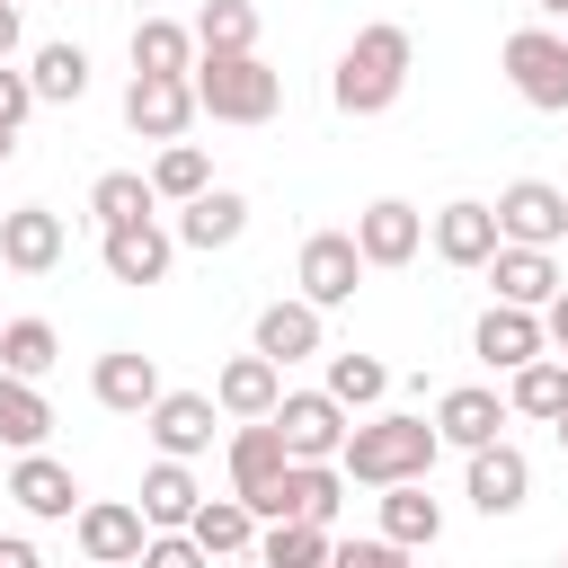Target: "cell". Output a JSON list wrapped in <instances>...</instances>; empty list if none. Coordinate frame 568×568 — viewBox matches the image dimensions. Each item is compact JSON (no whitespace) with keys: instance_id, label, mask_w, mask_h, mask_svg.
Wrapping results in <instances>:
<instances>
[{"instance_id":"28","label":"cell","mask_w":568,"mask_h":568,"mask_svg":"<svg viewBox=\"0 0 568 568\" xmlns=\"http://www.w3.org/2000/svg\"><path fill=\"white\" fill-rule=\"evenodd\" d=\"M506 408L515 417H568V355H532V364H515L506 373Z\"/></svg>"},{"instance_id":"44","label":"cell","mask_w":568,"mask_h":568,"mask_svg":"<svg viewBox=\"0 0 568 568\" xmlns=\"http://www.w3.org/2000/svg\"><path fill=\"white\" fill-rule=\"evenodd\" d=\"M18 53V0H0V62Z\"/></svg>"},{"instance_id":"12","label":"cell","mask_w":568,"mask_h":568,"mask_svg":"<svg viewBox=\"0 0 568 568\" xmlns=\"http://www.w3.org/2000/svg\"><path fill=\"white\" fill-rule=\"evenodd\" d=\"M275 435H284L293 462H337V444H346V408H337L328 390H284V399H275Z\"/></svg>"},{"instance_id":"41","label":"cell","mask_w":568,"mask_h":568,"mask_svg":"<svg viewBox=\"0 0 568 568\" xmlns=\"http://www.w3.org/2000/svg\"><path fill=\"white\" fill-rule=\"evenodd\" d=\"M27 115H36V89H27V71H9V62H0V124L18 133Z\"/></svg>"},{"instance_id":"7","label":"cell","mask_w":568,"mask_h":568,"mask_svg":"<svg viewBox=\"0 0 568 568\" xmlns=\"http://www.w3.org/2000/svg\"><path fill=\"white\" fill-rule=\"evenodd\" d=\"M98 266L115 275V284H169V266H178V231H160V213H142V222H115V231H98Z\"/></svg>"},{"instance_id":"19","label":"cell","mask_w":568,"mask_h":568,"mask_svg":"<svg viewBox=\"0 0 568 568\" xmlns=\"http://www.w3.org/2000/svg\"><path fill=\"white\" fill-rule=\"evenodd\" d=\"M89 390H98V408H115V417H142L169 382H160V364L142 355V346H106L98 364H89Z\"/></svg>"},{"instance_id":"15","label":"cell","mask_w":568,"mask_h":568,"mask_svg":"<svg viewBox=\"0 0 568 568\" xmlns=\"http://www.w3.org/2000/svg\"><path fill=\"white\" fill-rule=\"evenodd\" d=\"M62 257H71V231H62L53 204H18V213H0V266H9V275H53Z\"/></svg>"},{"instance_id":"47","label":"cell","mask_w":568,"mask_h":568,"mask_svg":"<svg viewBox=\"0 0 568 568\" xmlns=\"http://www.w3.org/2000/svg\"><path fill=\"white\" fill-rule=\"evenodd\" d=\"M550 435H559V453H568V417H550Z\"/></svg>"},{"instance_id":"25","label":"cell","mask_w":568,"mask_h":568,"mask_svg":"<svg viewBox=\"0 0 568 568\" xmlns=\"http://www.w3.org/2000/svg\"><path fill=\"white\" fill-rule=\"evenodd\" d=\"M373 515H382V541H399V550H435L444 541V506L426 497V479L373 488Z\"/></svg>"},{"instance_id":"4","label":"cell","mask_w":568,"mask_h":568,"mask_svg":"<svg viewBox=\"0 0 568 568\" xmlns=\"http://www.w3.org/2000/svg\"><path fill=\"white\" fill-rule=\"evenodd\" d=\"M497 71H506V89H515L524 106L568 115V36H550V27H515V36L497 44Z\"/></svg>"},{"instance_id":"20","label":"cell","mask_w":568,"mask_h":568,"mask_svg":"<svg viewBox=\"0 0 568 568\" xmlns=\"http://www.w3.org/2000/svg\"><path fill=\"white\" fill-rule=\"evenodd\" d=\"M275 399H284V364H266L257 346H248V355H231V364L213 373V408H222L231 426H248V417H275Z\"/></svg>"},{"instance_id":"31","label":"cell","mask_w":568,"mask_h":568,"mask_svg":"<svg viewBox=\"0 0 568 568\" xmlns=\"http://www.w3.org/2000/svg\"><path fill=\"white\" fill-rule=\"evenodd\" d=\"M27 89H36V106H80L89 98V53L80 44H36Z\"/></svg>"},{"instance_id":"9","label":"cell","mask_w":568,"mask_h":568,"mask_svg":"<svg viewBox=\"0 0 568 568\" xmlns=\"http://www.w3.org/2000/svg\"><path fill=\"white\" fill-rule=\"evenodd\" d=\"M213 426H222L213 390H160V399L142 408V435H151L169 462H195V453H213Z\"/></svg>"},{"instance_id":"30","label":"cell","mask_w":568,"mask_h":568,"mask_svg":"<svg viewBox=\"0 0 568 568\" xmlns=\"http://www.w3.org/2000/svg\"><path fill=\"white\" fill-rule=\"evenodd\" d=\"M44 435H53V399H44L36 382L0 373V453H36Z\"/></svg>"},{"instance_id":"43","label":"cell","mask_w":568,"mask_h":568,"mask_svg":"<svg viewBox=\"0 0 568 568\" xmlns=\"http://www.w3.org/2000/svg\"><path fill=\"white\" fill-rule=\"evenodd\" d=\"M0 568H44V559H36V541H27V532H0Z\"/></svg>"},{"instance_id":"35","label":"cell","mask_w":568,"mask_h":568,"mask_svg":"<svg viewBox=\"0 0 568 568\" xmlns=\"http://www.w3.org/2000/svg\"><path fill=\"white\" fill-rule=\"evenodd\" d=\"M186 27H195V53H257V9L248 0H204Z\"/></svg>"},{"instance_id":"16","label":"cell","mask_w":568,"mask_h":568,"mask_svg":"<svg viewBox=\"0 0 568 568\" xmlns=\"http://www.w3.org/2000/svg\"><path fill=\"white\" fill-rule=\"evenodd\" d=\"M417 248H426V213H417V204L373 195V204L355 213V257H364V266H408Z\"/></svg>"},{"instance_id":"5","label":"cell","mask_w":568,"mask_h":568,"mask_svg":"<svg viewBox=\"0 0 568 568\" xmlns=\"http://www.w3.org/2000/svg\"><path fill=\"white\" fill-rule=\"evenodd\" d=\"M497 240H515V248H559L568 240V186H550V178H515V186H497Z\"/></svg>"},{"instance_id":"32","label":"cell","mask_w":568,"mask_h":568,"mask_svg":"<svg viewBox=\"0 0 568 568\" xmlns=\"http://www.w3.org/2000/svg\"><path fill=\"white\" fill-rule=\"evenodd\" d=\"M320 390H328L346 417H355V408H382V399H390V364L346 346V355H328V382H320Z\"/></svg>"},{"instance_id":"48","label":"cell","mask_w":568,"mask_h":568,"mask_svg":"<svg viewBox=\"0 0 568 568\" xmlns=\"http://www.w3.org/2000/svg\"><path fill=\"white\" fill-rule=\"evenodd\" d=\"M559 568H568V550H559Z\"/></svg>"},{"instance_id":"39","label":"cell","mask_w":568,"mask_h":568,"mask_svg":"<svg viewBox=\"0 0 568 568\" xmlns=\"http://www.w3.org/2000/svg\"><path fill=\"white\" fill-rule=\"evenodd\" d=\"M417 550H399V541H382V532H364V541H328V568H408Z\"/></svg>"},{"instance_id":"34","label":"cell","mask_w":568,"mask_h":568,"mask_svg":"<svg viewBox=\"0 0 568 568\" xmlns=\"http://www.w3.org/2000/svg\"><path fill=\"white\" fill-rule=\"evenodd\" d=\"M142 178H151V195H160V204H186V195H204V186H213V160H204V142H160V160H151Z\"/></svg>"},{"instance_id":"40","label":"cell","mask_w":568,"mask_h":568,"mask_svg":"<svg viewBox=\"0 0 568 568\" xmlns=\"http://www.w3.org/2000/svg\"><path fill=\"white\" fill-rule=\"evenodd\" d=\"M133 568H213V559H204V541H195V532H151Z\"/></svg>"},{"instance_id":"29","label":"cell","mask_w":568,"mask_h":568,"mask_svg":"<svg viewBox=\"0 0 568 568\" xmlns=\"http://www.w3.org/2000/svg\"><path fill=\"white\" fill-rule=\"evenodd\" d=\"M186 532L204 541V559H240V550H257V515H248V497H204V506L186 515Z\"/></svg>"},{"instance_id":"42","label":"cell","mask_w":568,"mask_h":568,"mask_svg":"<svg viewBox=\"0 0 568 568\" xmlns=\"http://www.w3.org/2000/svg\"><path fill=\"white\" fill-rule=\"evenodd\" d=\"M541 337H550V355H568V284L541 302Z\"/></svg>"},{"instance_id":"24","label":"cell","mask_w":568,"mask_h":568,"mask_svg":"<svg viewBox=\"0 0 568 568\" xmlns=\"http://www.w3.org/2000/svg\"><path fill=\"white\" fill-rule=\"evenodd\" d=\"M479 275H488L497 302H515V311H541V302L559 293V257H550V248H515V240H497V257H488Z\"/></svg>"},{"instance_id":"10","label":"cell","mask_w":568,"mask_h":568,"mask_svg":"<svg viewBox=\"0 0 568 568\" xmlns=\"http://www.w3.org/2000/svg\"><path fill=\"white\" fill-rule=\"evenodd\" d=\"M71 532H80V559H98V568H133V559H142V541H151L142 506H124V497H80Z\"/></svg>"},{"instance_id":"45","label":"cell","mask_w":568,"mask_h":568,"mask_svg":"<svg viewBox=\"0 0 568 568\" xmlns=\"http://www.w3.org/2000/svg\"><path fill=\"white\" fill-rule=\"evenodd\" d=\"M524 9H532V18H568V0H524Z\"/></svg>"},{"instance_id":"18","label":"cell","mask_w":568,"mask_h":568,"mask_svg":"<svg viewBox=\"0 0 568 568\" xmlns=\"http://www.w3.org/2000/svg\"><path fill=\"white\" fill-rule=\"evenodd\" d=\"M470 355H479V364H497V373H515V364L550 355V337H541V311L488 302V311H479V328H470Z\"/></svg>"},{"instance_id":"11","label":"cell","mask_w":568,"mask_h":568,"mask_svg":"<svg viewBox=\"0 0 568 568\" xmlns=\"http://www.w3.org/2000/svg\"><path fill=\"white\" fill-rule=\"evenodd\" d=\"M426 248H435L444 266H462V275H479V266L497 257V213H488L479 195H453L444 213H426Z\"/></svg>"},{"instance_id":"49","label":"cell","mask_w":568,"mask_h":568,"mask_svg":"<svg viewBox=\"0 0 568 568\" xmlns=\"http://www.w3.org/2000/svg\"><path fill=\"white\" fill-rule=\"evenodd\" d=\"M89 568H98V559H89Z\"/></svg>"},{"instance_id":"33","label":"cell","mask_w":568,"mask_h":568,"mask_svg":"<svg viewBox=\"0 0 568 568\" xmlns=\"http://www.w3.org/2000/svg\"><path fill=\"white\" fill-rule=\"evenodd\" d=\"M133 71H195V27L186 18H142L133 27Z\"/></svg>"},{"instance_id":"14","label":"cell","mask_w":568,"mask_h":568,"mask_svg":"<svg viewBox=\"0 0 568 568\" xmlns=\"http://www.w3.org/2000/svg\"><path fill=\"white\" fill-rule=\"evenodd\" d=\"M337 506H346V470L337 462H293L257 524H337Z\"/></svg>"},{"instance_id":"21","label":"cell","mask_w":568,"mask_h":568,"mask_svg":"<svg viewBox=\"0 0 568 568\" xmlns=\"http://www.w3.org/2000/svg\"><path fill=\"white\" fill-rule=\"evenodd\" d=\"M515 408H506V390H488V382H453L444 399H435V435L444 444H462V453H479V444H497V426H506Z\"/></svg>"},{"instance_id":"37","label":"cell","mask_w":568,"mask_h":568,"mask_svg":"<svg viewBox=\"0 0 568 568\" xmlns=\"http://www.w3.org/2000/svg\"><path fill=\"white\" fill-rule=\"evenodd\" d=\"M151 204H160V195H151V178H142V169H106V178L89 186V222H98V231H115V222H142Z\"/></svg>"},{"instance_id":"2","label":"cell","mask_w":568,"mask_h":568,"mask_svg":"<svg viewBox=\"0 0 568 568\" xmlns=\"http://www.w3.org/2000/svg\"><path fill=\"white\" fill-rule=\"evenodd\" d=\"M408 71H417V44H408V27L373 18V27H355V44L337 53V71H328V98H337V115H390V106H399V89H408Z\"/></svg>"},{"instance_id":"23","label":"cell","mask_w":568,"mask_h":568,"mask_svg":"<svg viewBox=\"0 0 568 568\" xmlns=\"http://www.w3.org/2000/svg\"><path fill=\"white\" fill-rule=\"evenodd\" d=\"M178 248H231L240 231H248V195L240 186H204V195H186L178 204Z\"/></svg>"},{"instance_id":"17","label":"cell","mask_w":568,"mask_h":568,"mask_svg":"<svg viewBox=\"0 0 568 568\" xmlns=\"http://www.w3.org/2000/svg\"><path fill=\"white\" fill-rule=\"evenodd\" d=\"M462 497H470V506L497 524V515H515V506L532 497V462H524V453L497 435V444H479V453H470V479H462Z\"/></svg>"},{"instance_id":"36","label":"cell","mask_w":568,"mask_h":568,"mask_svg":"<svg viewBox=\"0 0 568 568\" xmlns=\"http://www.w3.org/2000/svg\"><path fill=\"white\" fill-rule=\"evenodd\" d=\"M53 355H62L53 320H0V373H18V382H44V373H53Z\"/></svg>"},{"instance_id":"8","label":"cell","mask_w":568,"mask_h":568,"mask_svg":"<svg viewBox=\"0 0 568 568\" xmlns=\"http://www.w3.org/2000/svg\"><path fill=\"white\" fill-rule=\"evenodd\" d=\"M124 124H133L142 142H186L195 89H186L178 71H133V80H124Z\"/></svg>"},{"instance_id":"3","label":"cell","mask_w":568,"mask_h":568,"mask_svg":"<svg viewBox=\"0 0 568 568\" xmlns=\"http://www.w3.org/2000/svg\"><path fill=\"white\" fill-rule=\"evenodd\" d=\"M186 89H195V115H213V124H266L284 106V80L257 53H195Z\"/></svg>"},{"instance_id":"13","label":"cell","mask_w":568,"mask_h":568,"mask_svg":"<svg viewBox=\"0 0 568 568\" xmlns=\"http://www.w3.org/2000/svg\"><path fill=\"white\" fill-rule=\"evenodd\" d=\"M284 470H293V453H284V435H275V417L231 426V497H248V515H266V497H275Z\"/></svg>"},{"instance_id":"1","label":"cell","mask_w":568,"mask_h":568,"mask_svg":"<svg viewBox=\"0 0 568 568\" xmlns=\"http://www.w3.org/2000/svg\"><path fill=\"white\" fill-rule=\"evenodd\" d=\"M435 453H444L435 417L382 408V417L346 426V444H337V470H346L355 488H399V479H426V470H435Z\"/></svg>"},{"instance_id":"46","label":"cell","mask_w":568,"mask_h":568,"mask_svg":"<svg viewBox=\"0 0 568 568\" xmlns=\"http://www.w3.org/2000/svg\"><path fill=\"white\" fill-rule=\"evenodd\" d=\"M9 160H18V133H9V124H0V169H9Z\"/></svg>"},{"instance_id":"27","label":"cell","mask_w":568,"mask_h":568,"mask_svg":"<svg viewBox=\"0 0 568 568\" xmlns=\"http://www.w3.org/2000/svg\"><path fill=\"white\" fill-rule=\"evenodd\" d=\"M195 506H204V488H195V470L160 453V462L142 470V524H151V532H186V515H195Z\"/></svg>"},{"instance_id":"6","label":"cell","mask_w":568,"mask_h":568,"mask_svg":"<svg viewBox=\"0 0 568 568\" xmlns=\"http://www.w3.org/2000/svg\"><path fill=\"white\" fill-rule=\"evenodd\" d=\"M364 275H373V266L355 257V231H311V240H302V257H293V284H302V302H311V311H346Z\"/></svg>"},{"instance_id":"22","label":"cell","mask_w":568,"mask_h":568,"mask_svg":"<svg viewBox=\"0 0 568 568\" xmlns=\"http://www.w3.org/2000/svg\"><path fill=\"white\" fill-rule=\"evenodd\" d=\"M9 497H18V506H27L36 524H71V515H80V479H71V470H62V462H53L44 444L9 462Z\"/></svg>"},{"instance_id":"38","label":"cell","mask_w":568,"mask_h":568,"mask_svg":"<svg viewBox=\"0 0 568 568\" xmlns=\"http://www.w3.org/2000/svg\"><path fill=\"white\" fill-rule=\"evenodd\" d=\"M257 568H328V524H266Z\"/></svg>"},{"instance_id":"26","label":"cell","mask_w":568,"mask_h":568,"mask_svg":"<svg viewBox=\"0 0 568 568\" xmlns=\"http://www.w3.org/2000/svg\"><path fill=\"white\" fill-rule=\"evenodd\" d=\"M320 320H328V311H311L302 293H293V302H266V311H257V337H248V346H257L266 364H302V355H320V337H328Z\"/></svg>"}]
</instances>
